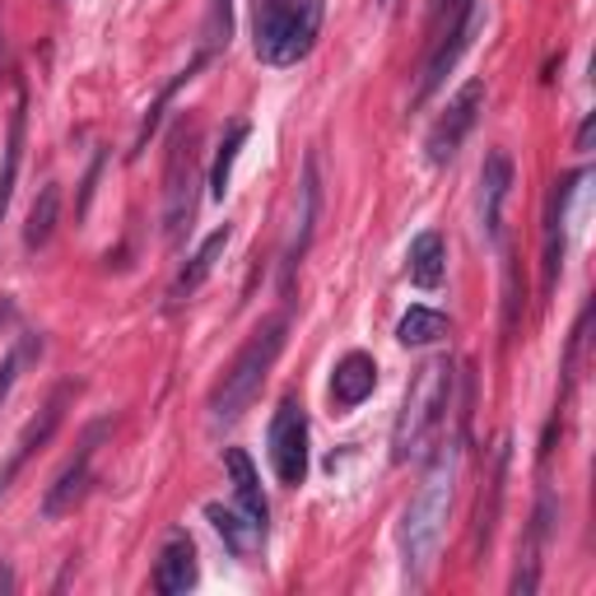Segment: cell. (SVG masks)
Instances as JSON below:
<instances>
[{
  "instance_id": "cell-29",
  "label": "cell",
  "mask_w": 596,
  "mask_h": 596,
  "mask_svg": "<svg viewBox=\"0 0 596 596\" xmlns=\"http://www.w3.org/2000/svg\"><path fill=\"white\" fill-rule=\"evenodd\" d=\"M592 131H596V122L587 117V122H583V131H578V150H587V145H592Z\"/></svg>"
},
{
  "instance_id": "cell-5",
  "label": "cell",
  "mask_w": 596,
  "mask_h": 596,
  "mask_svg": "<svg viewBox=\"0 0 596 596\" xmlns=\"http://www.w3.org/2000/svg\"><path fill=\"white\" fill-rule=\"evenodd\" d=\"M196 183H201V168H196V131L183 126L173 135L168 173H164V238H168V247L183 243L191 220H196Z\"/></svg>"
},
{
  "instance_id": "cell-27",
  "label": "cell",
  "mask_w": 596,
  "mask_h": 596,
  "mask_svg": "<svg viewBox=\"0 0 596 596\" xmlns=\"http://www.w3.org/2000/svg\"><path fill=\"white\" fill-rule=\"evenodd\" d=\"M33 350V341H24L19 350H10L5 354V364H0V406H5V396L14 391V383H19V368H24V354Z\"/></svg>"
},
{
  "instance_id": "cell-3",
  "label": "cell",
  "mask_w": 596,
  "mask_h": 596,
  "mask_svg": "<svg viewBox=\"0 0 596 596\" xmlns=\"http://www.w3.org/2000/svg\"><path fill=\"white\" fill-rule=\"evenodd\" d=\"M452 383H456V373H452L448 360H433L415 373V383L406 391V406H401V415H396L391 462H410V456H420L433 443V433H439L443 420H448Z\"/></svg>"
},
{
  "instance_id": "cell-1",
  "label": "cell",
  "mask_w": 596,
  "mask_h": 596,
  "mask_svg": "<svg viewBox=\"0 0 596 596\" xmlns=\"http://www.w3.org/2000/svg\"><path fill=\"white\" fill-rule=\"evenodd\" d=\"M462 462H466V433H452L448 443H439L433 462L424 466L420 494L401 512V536L396 541H401L410 583H424V573L439 560V545H443L448 518H452V499H456V481H462Z\"/></svg>"
},
{
  "instance_id": "cell-11",
  "label": "cell",
  "mask_w": 596,
  "mask_h": 596,
  "mask_svg": "<svg viewBox=\"0 0 596 596\" xmlns=\"http://www.w3.org/2000/svg\"><path fill=\"white\" fill-rule=\"evenodd\" d=\"M317 220H322V177H317V154H308L303 183H298V214H294V238H289V252H285V275H294L298 266H303Z\"/></svg>"
},
{
  "instance_id": "cell-20",
  "label": "cell",
  "mask_w": 596,
  "mask_h": 596,
  "mask_svg": "<svg viewBox=\"0 0 596 596\" xmlns=\"http://www.w3.org/2000/svg\"><path fill=\"white\" fill-rule=\"evenodd\" d=\"M24 131H29V98L19 93V103L10 112V135H5V164H0V220L10 210V196L19 183V158H24Z\"/></svg>"
},
{
  "instance_id": "cell-31",
  "label": "cell",
  "mask_w": 596,
  "mask_h": 596,
  "mask_svg": "<svg viewBox=\"0 0 596 596\" xmlns=\"http://www.w3.org/2000/svg\"><path fill=\"white\" fill-rule=\"evenodd\" d=\"M14 587V573L10 569H0V592H10Z\"/></svg>"
},
{
  "instance_id": "cell-19",
  "label": "cell",
  "mask_w": 596,
  "mask_h": 596,
  "mask_svg": "<svg viewBox=\"0 0 596 596\" xmlns=\"http://www.w3.org/2000/svg\"><path fill=\"white\" fill-rule=\"evenodd\" d=\"M443 275H448L443 233H439V229H424V233L410 243V280L420 285V289H439Z\"/></svg>"
},
{
  "instance_id": "cell-24",
  "label": "cell",
  "mask_w": 596,
  "mask_h": 596,
  "mask_svg": "<svg viewBox=\"0 0 596 596\" xmlns=\"http://www.w3.org/2000/svg\"><path fill=\"white\" fill-rule=\"evenodd\" d=\"M504 475H508V448L494 452V475H489V508L481 504V522H475V554L489 545L494 536V518H499V504H504Z\"/></svg>"
},
{
  "instance_id": "cell-15",
  "label": "cell",
  "mask_w": 596,
  "mask_h": 596,
  "mask_svg": "<svg viewBox=\"0 0 596 596\" xmlns=\"http://www.w3.org/2000/svg\"><path fill=\"white\" fill-rule=\"evenodd\" d=\"M583 183H587L583 168L569 173L564 183H554L550 201H545V289H554V280H560V266H564V206Z\"/></svg>"
},
{
  "instance_id": "cell-8",
  "label": "cell",
  "mask_w": 596,
  "mask_h": 596,
  "mask_svg": "<svg viewBox=\"0 0 596 596\" xmlns=\"http://www.w3.org/2000/svg\"><path fill=\"white\" fill-rule=\"evenodd\" d=\"M70 396H75V387H70V383H62V387H56V391L47 396V406L37 410L33 420L24 424V433L14 439V452L5 456V466H0V494H5V489L14 485V475L33 462V452H43V448L56 439V429H62L66 410H70Z\"/></svg>"
},
{
  "instance_id": "cell-4",
  "label": "cell",
  "mask_w": 596,
  "mask_h": 596,
  "mask_svg": "<svg viewBox=\"0 0 596 596\" xmlns=\"http://www.w3.org/2000/svg\"><path fill=\"white\" fill-rule=\"evenodd\" d=\"M280 350H285V317H271V322H262L252 335H247V345L233 354V364L224 368V383L214 387L210 396V415L214 420H238L247 406H252V396L262 391L266 383V373L275 368V360H280Z\"/></svg>"
},
{
  "instance_id": "cell-23",
  "label": "cell",
  "mask_w": 596,
  "mask_h": 596,
  "mask_svg": "<svg viewBox=\"0 0 596 596\" xmlns=\"http://www.w3.org/2000/svg\"><path fill=\"white\" fill-rule=\"evenodd\" d=\"M452 331V322L443 312H433V308H410L401 322H396V341L401 345H433V341H443V335Z\"/></svg>"
},
{
  "instance_id": "cell-28",
  "label": "cell",
  "mask_w": 596,
  "mask_h": 596,
  "mask_svg": "<svg viewBox=\"0 0 596 596\" xmlns=\"http://www.w3.org/2000/svg\"><path fill=\"white\" fill-rule=\"evenodd\" d=\"M229 43V0H214L210 5V24H206V52Z\"/></svg>"
},
{
  "instance_id": "cell-25",
  "label": "cell",
  "mask_w": 596,
  "mask_h": 596,
  "mask_svg": "<svg viewBox=\"0 0 596 596\" xmlns=\"http://www.w3.org/2000/svg\"><path fill=\"white\" fill-rule=\"evenodd\" d=\"M247 135H252V126H247V122H233V126H229V135H224V145H220V154H214V168H210V196H214V201H224V191H229V173H233V158H238V150L247 145Z\"/></svg>"
},
{
  "instance_id": "cell-18",
  "label": "cell",
  "mask_w": 596,
  "mask_h": 596,
  "mask_svg": "<svg viewBox=\"0 0 596 596\" xmlns=\"http://www.w3.org/2000/svg\"><path fill=\"white\" fill-rule=\"evenodd\" d=\"M224 247H229V224H224V229H214V233L206 238V243H201V252H196L191 262L183 266V275H177L173 289H168V303H187V298L210 280V271H214V262L224 256Z\"/></svg>"
},
{
  "instance_id": "cell-10",
  "label": "cell",
  "mask_w": 596,
  "mask_h": 596,
  "mask_svg": "<svg viewBox=\"0 0 596 596\" xmlns=\"http://www.w3.org/2000/svg\"><path fill=\"white\" fill-rule=\"evenodd\" d=\"M103 433H108V424H89V433L79 439V448L66 462V471L56 475V485L47 489V499H43V518L47 522L62 518V512H70L89 494V485H93V452H98V443H103Z\"/></svg>"
},
{
  "instance_id": "cell-22",
  "label": "cell",
  "mask_w": 596,
  "mask_h": 596,
  "mask_svg": "<svg viewBox=\"0 0 596 596\" xmlns=\"http://www.w3.org/2000/svg\"><path fill=\"white\" fill-rule=\"evenodd\" d=\"M206 518H210V527L220 531V541L238 554V560H247L252 545H256V536H262V531H256L247 518H238V512H229L224 504H206Z\"/></svg>"
},
{
  "instance_id": "cell-30",
  "label": "cell",
  "mask_w": 596,
  "mask_h": 596,
  "mask_svg": "<svg viewBox=\"0 0 596 596\" xmlns=\"http://www.w3.org/2000/svg\"><path fill=\"white\" fill-rule=\"evenodd\" d=\"M5 62H10L5 56V29H0V79H5Z\"/></svg>"
},
{
  "instance_id": "cell-17",
  "label": "cell",
  "mask_w": 596,
  "mask_h": 596,
  "mask_svg": "<svg viewBox=\"0 0 596 596\" xmlns=\"http://www.w3.org/2000/svg\"><path fill=\"white\" fill-rule=\"evenodd\" d=\"M377 387V364H373V354H345L341 364H335L331 373V401L341 406V410H354V406H364L368 396Z\"/></svg>"
},
{
  "instance_id": "cell-7",
  "label": "cell",
  "mask_w": 596,
  "mask_h": 596,
  "mask_svg": "<svg viewBox=\"0 0 596 596\" xmlns=\"http://www.w3.org/2000/svg\"><path fill=\"white\" fill-rule=\"evenodd\" d=\"M271 466L280 475V485L308 481V415L294 396H285L271 420Z\"/></svg>"
},
{
  "instance_id": "cell-13",
  "label": "cell",
  "mask_w": 596,
  "mask_h": 596,
  "mask_svg": "<svg viewBox=\"0 0 596 596\" xmlns=\"http://www.w3.org/2000/svg\"><path fill=\"white\" fill-rule=\"evenodd\" d=\"M508 187H512V158L504 150L485 154V168H481V233H485V243H499Z\"/></svg>"
},
{
  "instance_id": "cell-26",
  "label": "cell",
  "mask_w": 596,
  "mask_h": 596,
  "mask_svg": "<svg viewBox=\"0 0 596 596\" xmlns=\"http://www.w3.org/2000/svg\"><path fill=\"white\" fill-rule=\"evenodd\" d=\"M201 62H206V56H196V62H191L187 70H177V79H173V85H168L164 93H158V98H154V108L145 112V126H141V135H135V150H131V154H141V150L150 145V135L158 131V117H164V108H168V98H173L177 89H183V85H187V79H191L196 70H201Z\"/></svg>"
},
{
  "instance_id": "cell-32",
  "label": "cell",
  "mask_w": 596,
  "mask_h": 596,
  "mask_svg": "<svg viewBox=\"0 0 596 596\" xmlns=\"http://www.w3.org/2000/svg\"><path fill=\"white\" fill-rule=\"evenodd\" d=\"M5 312H10V308H5V303H0V322H5Z\"/></svg>"
},
{
  "instance_id": "cell-21",
  "label": "cell",
  "mask_w": 596,
  "mask_h": 596,
  "mask_svg": "<svg viewBox=\"0 0 596 596\" xmlns=\"http://www.w3.org/2000/svg\"><path fill=\"white\" fill-rule=\"evenodd\" d=\"M56 220H62V183H47L37 191V201L29 210V224H24V247L29 252H43L56 233Z\"/></svg>"
},
{
  "instance_id": "cell-9",
  "label": "cell",
  "mask_w": 596,
  "mask_h": 596,
  "mask_svg": "<svg viewBox=\"0 0 596 596\" xmlns=\"http://www.w3.org/2000/svg\"><path fill=\"white\" fill-rule=\"evenodd\" d=\"M481 108H485V85H481V79H471V85L443 108V117L433 122L429 141H424L433 168H443L448 158H456V150H462V141L471 135V126H475V117H481Z\"/></svg>"
},
{
  "instance_id": "cell-16",
  "label": "cell",
  "mask_w": 596,
  "mask_h": 596,
  "mask_svg": "<svg viewBox=\"0 0 596 596\" xmlns=\"http://www.w3.org/2000/svg\"><path fill=\"white\" fill-rule=\"evenodd\" d=\"M224 466H229V481H233V494H238V508H243V518L266 536V522H271V504L262 494V481H256V466L243 448H229L224 452Z\"/></svg>"
},
{
  "instance_id": "cell-6",
  "label": "cell",
  "mask_w": 596,
  "mask_h": 596,
  "mask_svg": "<svg viewBox=\"0 0 596 596\" xmlns=\"http://www.w3.org/2000/svg\"><path fill=\"white\" fill-rule=\"evenodd\" d=\"M439 14H443V29H439V43H433V56L424 66L420 98H429L443 85L448 70L462 62V52L475 43V33H481V0H439Z\"/></svg>"
},
{
  "instance_id": "cell-14",
  "label": "cell",
  "mask_w": 596,
  "mask_h": 596,
  "mask_svg": "<svg viewBox=\"0 0 596 596\" xmlns=\"http://www.w3.org/2000/svg\"><path fill=\"white\" fill-rule=\"evenodd\" d=\"M196 578H201V569H196V545L187 541V531H173L168 541H164L158 564H154V592L183 596V592L196 587Z\"/></svg>"
},
{
  "instance_id": "cell-2",
  "label": "cell",
  "mask_w": 596,
  "mask_h": 596,
  "mask_svg": "<svg viewBox=\"0 0 596 596\" xmlns=\"http://www.w3.org/2000/svg\"><path fill=\"white\" fill-rule=\"evenodd\" d=\"M327 0H252V47L262 66H298L317 47Z\"/></svg>"
},
{
  "instance_id": "cell-12",
  "label": "cell",
  "mask_w": 596,
  "mask_h": 596,
  "mask_svg": "<svg viewBox=\"0 0 596 596\" xmlns=\"http://www.w3.org/2000/svg\"><path fill=\"white\" fill-rule=\"evenodd\" d=\"M550 527H554V494L545 489L541 504H536V518L527 527V541L518 550V573H512V596H531L541 587V560H545V545H550Z\"/></svg>"
}]
</instances>
